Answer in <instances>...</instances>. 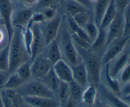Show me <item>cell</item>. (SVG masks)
<instances>
[{
  "instance_id": "1",
  "label": "cell",
  "mask_w": 130,
  "mask_h": 107,
  "mask_svg": "<svg viewBox=\"0 0 130 107\" xmlns=\"http://www.w3.org/2000/svg\"><path fill=\"white\" fill-rule=\"evenodd\" d=\"M30 61V55L24 44L22 30L14 29L9 41V68L8 72L12 74L25 62Z\"/></svg>"
},
{
  "instance_id": "2",
  "label": "cell",
  "mask_w": 130,
  "mask_h": 107,
  "mask_svg": "<svg viewBox=\"0 0 130 107\" xmlns=\"http://www.w3.org/2000/svg\"><path fill=\"white\" fill-rule=\"evenodd\" d=\"M56 39L58 42L63 60L71 67L82 62L67 26L64 15Z\"/></svg>"
},
{
  "instance_id": "3",
  "label": "cell",
  "mask_w": 130,
  "mask_h": 107,
  "mask_svg": "<svg viewBox=\"0 0 130 107\" xmlns=\"http://www.w3.org/2000/svg\"><path fill=\"white\" fill-rule=\"evenodd\" d=\"M82 63L87 71L89 83L98 87L100 84V77L103 65L102 57L90 49H85L75 45Z\"/></svg>"
},
{
  "instance_id": "4",
  "label": "cell",
  "mask_w": 130,
  "mask_h": 107,
  "mask_svg": "<svg viewBox=\"0 0 130 107\" xmlns=\"http://www.w3.org/2000/svg\"><path fill=\"white\" fill-rule=\"evenodd\" d=\"M17 91L23 97L55 98L54 93L39 79H30L25 82Z\"/></svg>"
},
{
  "instance_id": "5",
  "label": "cell",
  "mask_w": 130,
  "mask_h": 107,
  "mask_svg": "<svg viewBox=\"0 0 130 107\" xmlns=\"http://www.w3.org/2000/svg\"><path fill=\"white\" fill-rule=\"evenodd\" d=\"M13 3L14 7L11 16V24L14 29L24 30L29 25L31 18L34 13L33 8L26 7Z\"/></svg>"
},
{
  "instance_id": "6",
  "label": "cell",
  "mask_w": 130,
  "mask_h": 107,
  "mask_svg": "<svg viewBox=\"0 0 130 107\" xmlns=\"http://www.w3.org/2000/svg\"><path fill=\"white\" fill-rule=\"evenodd\" d=\"M63 16V14L60 9L53 19L45 20L41 24H39V27L45 41L46 45L57 38Z\"/></svg>"
},
{
  "instance_id": "7",
  "label": "cell",
  "mask_w": 130,
  "mask_h": 107,
  "mask_svg": "<svg viewBox=\"0 0 130 107\" xmlns=\"http://www.w3.org/2000/svg\"><path fill=\"white\" fill-rule=\"evenodd\" d=\"M130 37L121 36L110 42L105 48L102 57L103 65L108 64L113 58L120 54L129 43Z\"/></svg>"
},
{
  "instance_id": "8",
  "label": "cell",
  "mask_w": 130,
  "mask_h": 107,
  "mask_svg": "<svg viewBox=\"0 0 130 107\" xmlns=\"http://www.w3.org/2000/svg\"><path fill=\"white\" fill-rule=\"evenodd\" d=\"M53 63L48 60L43 53H40L30 61L32 79H41L53 67Z\"/></svg>"
},
{
  "instance_id": "9",
  "label": "cell",
  "mask_w": 130,
  "mask_h": 107,
  "mask_svg": "<svg viewBox=\"0 0 130 107\" xmlns=\"http://www.w3.org/2000/svg\"><path fill=\"white\" fill-rule=\"evenodd\" d=\"M130 62L129 43L124 48L123 51L117 57L113 58L107 64L109 72L114 78H116L122 69L124 68Z\"/></svg>"
},
{
  "instance_id": "10",
  "label": "cell",
  "mask_w": 130,
  "mask_h": 107,
  "mask_svg": "<svg viewBox=\"0 0 130 107\" xmlns=\"http://www.w3.org/2000/svg\"><path fill=\"white\" fill-rule=\"evenodd\" d=\"M13 7L12 0H0V17L7 31L9 41L12 37L14 30L11 24V16Z\"/></svg>"
},
{
  "instance_id": "11",
  "label": "cell",
  "mask_w": 130,
  "mask_h": 107,
  "mask_svg": "<svg viewBox=\"0 0 130 107\" xmlns=\"http://www.w3.org/2000/svg\"><path fill=\"white\" fill-rule=\"evenodd\" d=\"M124 15L123 13L118 12L113 21L106 29L107 46L111 41L123 36L124 33Z\"/></svg>"
},
{
  "instance_id": "12",
  "label": "cell",
  "mask_w": 130,
  "mask_h": 107,
  "mask_svg": "<svg viewBox=\"0 0 130 107\" xmlns=\"http://www.w3.org/2000/svg\"><path fill=\"white\" fill-rule=\"evenodd\" d=\"M29 27H30L33 32L32 43L30 49V61H31L38 55L43 52L46 46V43L42 34L39 24H33Z\"/></svg>"
},
{
  "instance_id": "13",
  "label": "cell",
  "mask_w": 130,
  "mask_h": 107,
  "mask_svg": "<svg viewBox=\"0 0 130 107\" xmlns=\"http://www.w3.org/2000/svg\"><path fill=\"white\" fill-rule=\"evenodd\" d=\"M52 68L56 76L62 82L69 83L73 81L72 67L62 59L55 63Z\"/></svg>"
},
{
  "instance_id": "14",
  "label": "cell",
  "mask_w": 130,
  "mask_h": 107,
  "mask_svg": "<svg viewBox=\"0 0 130 107\" xmlns=\"http://www.w3.org/2000/svg\"><path fill=\"white\" fill-rule=\"evenodd\" d=\"M97 88H99L100 92L103 100L106 101L107 103L111 105L113 107H129V104L127 103L125 101H123L118 95L110 91L109 89L103 84H100L98 86Z\"/></svg>"
},
{
  "instance_id": "15",
  "label": "cell",
  "mask_w": 130,
  "mask_h": 107,
  "mask_svg": "<svg viewBox=\"0 0 130 107\" xmlns=\"http://www.w3.org/2000/svg\"><path fill=\"white\" fill-rule=\"evenodd\" d=\"M24 101L34 107H61L60 103L55 98L24 97Z\"/></svg>"
},
{
  "instance_id": "16",
  "label": "cell",
  "mask_w": 130,
  "mask_h": 107,
  "mask_svg": "<svg viewBox=\"0 0 130 107\" xmlns=\"http://www.w3.org/2000/svg\"><path fill=\"white\" fill-rule=\"evenodd\" d=\"M60 9L63 15L71 17H73L74 15L79 13L91 11L82 5L74 0H63L61 3Z\"/></svg>"
},
{
  "instance_id": "17",
  "label": "cell",
  "mask_w": 130,
  "mask_h": 107,
  "mask_svg": "<svg viewBox=\"0 0 130 107\" xmlns=\"http://www.w3.org/2000/svg\"><path fill=\"white\" fill-rule=\"evenodd\" d=\"M42 53L53 65L62 59L59 46L56 39L45 46Z\"/></svg>"
},
{
  "instance_id": "18",
  "label": "cell",
  "mask_w": 130,
  "mask_h": 107,
  "mask_svg": "<svg viewBox=\"0 0 130 107\" xmlns=\"http://www.w3.org/2000/svg\"><path fill=\"white\" fill-rule=\"evenodd\" d=\"M72 67V79L79 86L85 88L89 84L87 71L82 62Z\"/></svg>"
},
{
  "instance_id": "19",
  "label": "cell",
  "mask_w": 130,
  "mask_h": 107,
  "mask_svg": "<svg viewBox=\"0 0 130 107\" xmlns=\"http://www.w3.org/2000/svg\"><path fill=\"white\" fill-rule=\"evenodd\" d=\"M101 78H104L106 84V86H104L109 89L110 91L119 96L121 86L116 78H114L110 75L107 64L103 65L101 72V77H100V79Z\"/></svg>"
},
{
  "instance_id": "20",
  "label": "cell",
  "mask_w": 130,
  "mask_h": 107,
  "mask_svg": "<svg viewBox=\"0 0 130 107\" xmlns=\"http://www.w3.org/2000/svg\"><path fill=\"white\" fill-rule=\"evenodd\" d=\"M107 47V31L106 29L99 28L97 37L91 44L90 49L99 55H102Z\"/></svg>"
},
{
  "instance_id": "21",
  "label": "cell",
  "mask_w": 130,
  "mask_h": 107,
  "mask_svg": "<svg viewBox=\"0 0 130 107\" xmlns=\"http://www.w3.org/2000/svg\"><path fill=\"white\" fill-rule=\"evenodd\" d=\"M98 88L89 83L84 88L81 98V101L86 106H93L97 100Z\"/></svg>"
},
{
  "instance_id": "22",
  "label": "cell",
  "mask_w": 130,
  "mask_h": 107,
  "mask_svg": "<svg viewBox=\"0 0 130 107\" xmlns=\"http://www.w3.org/2000/svg\"><path fill=\"white\" fill-rule=\"evenodd\" d=\"M112 0H96L93 6V18L95 24L99 26L105 10L110 5Z\"/></svg>"
},
{
  "instance_id": "23",
  "label": "cell",
  "mask_w": 130,
  "mask_h": 107,
  "mask_svg": "<svg viewBox=\"0 0 130 107\" xmlns=\"http://www.w3.org/2000/svg\"><path fill=\"white\" fill-rule=\"evenodd\" d=\"M39 80H41V81L52 92H53L54 93L55 96L61 81H60L58 77L56 76L53 68L50 70L49 72Z\"/></svg>"
},
{
  "instance_id": "24",
  "label": "cell",
  "mask_w": 130,
  "mask_h": 107,
  "mask_svg": "<svg viewBox=\"0 0 130 107\" xmlns=\"http://www.w3.org/2000/svg\"><path fill=\"white\" fill-rule=\"evenodd\" d=\"M117 13H118V11H117L116 8L114 3V1L113 0H112L110 5H109L103 15V17L100 22V25H99V28L107 29V28L109 27L110 23L113 21L114 18L116 17Z\"/></svg>"
},
{
  "instance_id": "25",
  "label": "cell",
  "mask_w": 130,
  "mask_h": 107,
  "mask_svg": "<svg viewBox=\"0 0 130 107\" xmlns=\"http://www.w3.org/2000/svg\"><path fill=\"white\" fill-rule=\"evenodd\" d=\"M84 88L81 86L74 82L71 81L69 83V99L72 100L74 102L77 103L81 101V95Z\"/></svg>"
},
{
  "instance_id": "26",
  "label": "cell",
  "mask_w": 130,
  "mask_h": 107,
  "mask_svg": "<svg viewBox=\"0 0 130 107\" xmlns=\"http://www.w3.org/2000/svg\"><path fill=\"white\" fill-rule=\"evenodd\" d=\"M55 98L60 103L61 105L66 103L69 99V83L62 82L59 85Z\"/></svg>"
},
{
  "instance_id": "27",
  "label": "cell",
  "mask_w": 130,
  "mask_h": 107,
  "mask_svg": "<svg viewBox=\"0 0 130 107\" xmlns=\"http://www.w3.org/2000/svg\"><path fill=\"white\" fill-rule=\"evenodd\" d=\"M25 82L15 72H13V73L10 74L5 86H4L3 89L17 90Z\"/></svg>"
},
{
  "instance_id": "28",
  "label": "cell",
  "mask_w": 130,
  "mask_h": 107,
  "mask_svg": "<svg viewBox=\"0 0 130 107\" xmlns=\"http://www.w3.org/2000/svg\"><path fill=\"white\" fill-rule=\"evenodd\" d=\"M15 72L25 82L32 79L31 71H30V61L25 62L20 66H19Z\"/></svg>"
},
{
  "instance_id": "29",
  "label": "cell",
  "mask_w": 130,
  "mask_h": 107,
  "mask_svg": "<svg viewBox=\"0 0 130 107\" xmlns=\"http://www.w3.org/2000/svg\"><path fill=\"white\" fill-rule=\"evenodd\" d=\"M60 7L61 3L58 0H39L33 9L35 11H40L47 8H53L59 10Z\"/></svg>"
},
{
  "instance_id": "30",
  "label": "cell",
  "mask_w": 130,
  "mask_h": 107,
  "mask_svg": "<svg viewBox=\"0 0 130 107\" xmlns=\"http://www.w3.org/2000/svg\"><path fill=\"white\" fill-rule=\"evenodd\" d=\"M83 29L88 36L89 39H90V41L92 44L93 42L95 41V39L97 37L99 32V27L94 22L93 18H92L88 22V23L85 25Z\"/></svg>"
},
{
  "instance_id": "31",
  "label": "cell",
  "mask_w": 130,
  "mask_h": 107,
  "mask_svg": "<svg viewBox=\"0 0 130 107\" xmlns=\"http://www.w3.org/2000/svg\"><path fill=\"white\" fill-rule=\"evenodd\" d=\"M92 18L93 14L91 11H85L74 15L72 19L79 27L83 29Z\"/></svg>"
},
{
  "instance_id": "32",
  "label": "cell",
  "mask_w": 130,
  "mask_h": 107,
  "mask_svg": "<svg viewBox=\"0 0 130 107\" xmlns=\"http://www.w3.org/2000/svg\"><path fill=\"white\" fill-rule=\"evenodd\" d=\"M9 68V43L0 51V71H8Z\"/></svg>"
},
{
  "instance_id": "33",
  "label": "cell",
  "mask_w": 130,
  "mask_h": 107,
  "mask_svg": "<svg viewBox=\"0 0 130 107\" xmlns=\"http://www.w3.org/2000/svg\"><path fill=\"white\" fill-rule=\"evenodd\" d=\"M22 38L25 48L30 55V49L33 39V32L30 27H27L22 30Z\"/></svg>"
},
{
  "instance_id": "34",
  "label": "cell",
  "mask_w": 130,
  "mask_h": 107,
  "mask_svg": "<svg viewBox=\"0 0 130 107\" xmlns=\"http://www.w3.org/2000/svg\"><path fill=\"white\" fill-rule=\"evenodd\" d=\"M116 79L121 86L129 83L130 81V63H128L123 69L121 70L119 74L117 76Z\"/></svg>"
},
{
  "instance_id": "35",
  "label": "cell",
  "mask_w": 130,
  "mask_h": 107,
  "mask_svg": "<svg viewBox=\"0 0 130 107\" xmlns=\"http://www.w3.org/2000/svg\"><path fill=\"white\" fill-rule=\"evenodd\" d=\"M124 15V33L123 36L130 37V20H129V6H128L123 12Z\"/></svg>"
},
{
  "instance_id": "36",
  "label": "cell",
  "mask_w": 130,
  "mask_h": 107,
  "mask_svg": "<svg viewBox=\"0 0 130 107\" xmlns=\"http://www.w3.org/2000/svg\"><path fill=\"white\" fill-rule=\"evenodd\" d=\"M118 12L123 13L129 6L130 0H113Z\"/></svg>"
},
{
  "instance_id": "37",
  "label": "cell",
  "mask_w": 130,
  "mask_h": 107,
  "mask_svg": "<svg viewBox=\"0 0 130 107\" xmlns=\"http://www.w3.org/2000/svg\"><path fill=\"white\" fill-rule=\"evenodd\" d=\"M11 102L12 107H19L25 101H24V97L17 92L16 95L11 99Z\"/></svg>"
},
{
  "instance_id": "38",
  "label": "cell",
  "mask_w": 130,
  "mask_h": 107,
  "mask_svg": "<svg viewBox=\"0 0 130 107\" xmlns=\"http://www.w3.org/2000/svg\"><path fill=\"white\" fill-rule=\"evenodd\" d=\"M39 0H12L14 3L19 4L26 7L33 8Z\"/></svg>"
},
{
  "instance_id": "39",
  "label": "cell",
  "mask_w": 130,
  "mask_h": 107,
  "mask_svg": "<svg viewBox=\"0 0 130 107\" xmlns=\"http://www.w3.org/2000/svg\"><path fill=\"white\" fill-rule=\"evenodd\" d=\"M9 76L10 74L8 71H0V90L3 89Z\"/></svg>"
},
{
  "instance_id": "40",
  "label": "cell",
  "mask_w": 130,
  "mask_h": 107,
  "mask_svg": "<svg viewBox=\"0 0 130 107\" xmlns=\"http://www.w3.org/2000/svg\"><path fill=\"white\" fill-rule=\"evenodd\" d=\"M74 1L79 3H80L81 5H82L83 6L86 7L88 10L92 11L93 6V5L92 3H91L90 0H74Z\"/></svg>"
},
{
  "instance_id": "41",
  "label": "cell",
  "mask_w": 130,
  "mask_h": 107,
  "mask_svg": "<svg viewBox=\"0 0 130 107\" xmlns=\"http://www.w3.org/2000/svg\"><path fill=\"white\" fill-rule=\"evenodd\" d=\"M94 107H113L109 103L103 100H99L97 98L95 103L93 105Z\"/></svg>"
},
{
  "instance_id": "42",
  "label": "cell",
  "mask_w": 130,
  "mask_h": 107,
  "mask_svg": "<svg viewBox=\"0 0 130 107\" xmlns=\"http://www.w3.org/2000/svg\"><path fill=\"white\" fill-rule=\"evenodd\" d=\"M76 102L72 101L71 99H69L68 101H67L66 103L62 105L61 107H76Z\"/></svg>"
},
{
  "instance_id": "43",
  "label": "cell",
  "mask_w": 130,
  "mask_h": 107,
  "mask_svg": "<svg viewBox=\"0 0 130 107\" xmlns=\"http://www.w3.org/2000/svg\"><path fill=\"white\" fill-rule=\"evenodd\" d=\"M19 107H34V106H31V105H29V104H28V103H27L24 102V103L22 104V105H20V106Z\"/></svg>"
},
{
  "instance_id": "44",
  "label": "cell",
  "mask_w": 130,
  "mask_h": 107,
  "mask_svg": "<svg viewBox=\"0 0 130 107\" xmlns=\"http://www.w3.org/2000/svg\"><path fill=\"white\" fill-rule=\"evenodd\" d=\"M90 1H91V3H92L93 5V3H95V1H96V0H90Z\"/></svg>"
},
{
  "instance_id": "45",
  "label": "cell",
  "mask_w": 130,
  "mask_h": 107,
  "mask_svg": "<svg viewBox=\"0 0 130 107\" xmlns=\"http://www.w3.org/2000/svg\"><path fill=\"white\" fill-rule=\"evenodd\" d=\"M0 25H3V23H2V21H1V17H0Z\"/></svg>"
},
{
  "instance_id": "46",
  "label": "cell",
  "mask_w": 130,
  "mask_h": 107,
  "mask_svg": "<svg viewBox=\"0 0 130 107\" xmlns=\"http://www.w3.org/2000/svg\"><path fill=\"white\" fill-rule=\"evenodd\" d=\"M58 1H59V2H60V3H62V1H63V0H58Z\"/></svg>"
},
{
  "instance_id": "47",
  "label": "cell",
  "mask_w": 130,
  "mask_h": 107,
  "mask_svg": "<svg viewBox=\"0 0 130 107\" xmlns=\"http://www.w3.org/2000/svg\"><path fill=\"white\" fill-rule=\"evenodd\" d=\"M81 107H84V106H81Z\"/></svg>"
}]
</instances>
